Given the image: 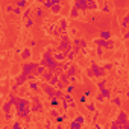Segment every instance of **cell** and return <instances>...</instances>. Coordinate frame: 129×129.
Masks as SVG:
<instances>
[{"mask_svg":"<svg viewBox=\"0 0 129 129\" xmlns=\"http://www.w3.org/2000/svg\"><path fill=\"white\" fill-rule=\"evenodd\" d=\"M127 114L124 112V111H120L118 112V115H117V121H114V123H111V127H123L126 123H127Z\"/></svg>","mask_w":129,"mask_h":129,"instance_id":"1","label":"cell"},{"mask_svg":"<svg viewBox=\"0 0 129 129\" xmlns=\"http://www.w3.org/2000/svg\"><path fill=\"white\" fill-rule=\"evenodd\" d=\"M38 67H40V66H38L37 62H24L23 66H21V72H24V73L30 75V73H35Z\"/></svg>","mask_w":129,"mask_h":129,"instance_id":"2","label":"cell"},{"mask_svg":"<svg viewBox=\"0 0 129 129\" xmlns=\"http://www.w3.org/2000/svg\"><path fill=\"white\" fill-rule=\"evenodd\" d=\"M94 44L96 46H100L103 49H112L114 47V41L112 40H103V38H96L94 40Z\"/></svg>","mask_w":129,"mask_h":129,"instance_id":"3","label":"cell"},{"mask_svg":"<svg viewBox=\"0 0 129 129\" xmlns=\"http://www.w3.org/2000/svg\"><path fill=\"white\" fill-rule=\"evenodd\" d=\"M26 81H29V75L24 73V72H21V73L15 78V85H17V87H21Z\"/></svg>","mask_w":129,"mask_h":129,"instance_id":"4","label":"cell"},{"mask_svg":"<svg viewBox=\"0 0 129 129\" xmlns=\"http://www.w3.org/2000/svg\"><path fill=\"white\" fill-rule=\"evenodd\" d=\"M91 70H93V73H94V78H100V76L105 75V69H102L100 66H97V64H93V66H91Z\"/></svg>","mask_w":129,"mask_h":129,"instance_id":"5","label":"cell"},{"mask_svg":"<svg viewBox=\"0 0 129 129\" xmlns=\"http://www.w3.org/2000/svg\"><path fill=\"white\" fill-rule=\"evenodd\" d=\"M75 8H78L79 11H87V9H90L88 8V3H87V0H75V5H73Z\"/></svg>","mask_w":129,"mask_h":129,"instance_id":"6","label":"cell"},{"mask_svg":"<svg viewBox=\"0 0 129 129\" xmlns=\"http://www.w3.org/2000/svg\"><path fill=\"white\" fill-rule=\"evenodd\" d=\"M66 55H67V52H64V50H58V52H55L53 58H55L58 62H64V61H66Z\"/></svg>","mask_w":129,"mask_h":129,"instance_id":"7","label":"cell"},{"mask_svg":"<svg viewBox=\"0 0 129 129\" xmlns=\"http://www.w3.org/2000/svg\"><path fill=\"white\" fill-rule=\"evenodd\" d=\"M30 108H32V111H34V112H40V111L43 109V106H41V102H40L37 97H34V102H32Z\"/></svg>","mask_w":129,"mask_h":129,"instance_id":"8","label":"cell"},{"mask_svg":"<svg viewBox=\"0 0 129 129\" xmlns=\"http://www.w3.org/2000/svg\"><path fill=\"white\" fill-rule=\"evenodd\" d=\"M20 53H21V59L27 61V59L30 58V55H32V50H30L29 47H24V49H23V50H21Z\"/></svg>","mask_w":129,"mask_h":129,"instance_id":"9","label":"cell"},{"mask_svg":"<svg viewBox=\"0 0 129 129\" xmlns=\"http://www.w3.org/2000/svg\"><path fill=\"white\" fill-rule=\"evenodd\" d=\"M53 76H55V72H52V70H49V69L43 73V79H44L46 82H50V79H52Z\"/></svg>","mask_w":129,"mask_h":129,"instance_id":"10","label":"cell"},{"mask_svg":"<svg viewBox=\"0 0 129 129\" xmlns=\"http://www.w3.org/2000/svg\"><path fill=\"white\" fill-rule=\"evenodd\" d=\"M59 79H61L62 84H69V82H72V81H70V76L67 75V72L62 73V75H59Z\"/></svg>","mask_w":129,"mask_h":129,"instance_id":"11","label":"cell"},{"mask_svg":"<svg viewBox=\"0 0 129 129\" xmlns=\"http://www.w3.org/2000/svg\"><path fill=\"white\" fill-rule=\"evenodd\" d=\"M100 38H103V40H111V32H109V30H102V32H100Z\"/></svg>","mask_w":129,"mask_h":129,"instance_id":"12","label":"cell"},{"mask_svg":"<svg viewBox=\"0 0 129 129\" xmlns=\"http://www.w3.org/2000/svg\"><path fill=\"white\" fill-rule=\"evenodd\" d=\"M127 24H129V14H126V17L121 20V23H120V26L123 27V29H126L127 27Z\"/></svg>","mask_w":129,"mask_h":129,"instance_id":"13","label":"cell"},{"mask_svg":"<svg viewBox=\"0 0 129 129\" xmlns=\"http://www.w3.org/2000/svg\"><path fill=\"white\" fill-rule=\"evenodd\" d=\"M70 17H73V18H78L79 17V9L78 8H72V11H70Z\"/></svg>","mask_w":129,"mask_h":129,"instance_id":"14","label":"cell"},{"mask_svg":"<svg viewBox=\"0 0 129 129\" xmlns=\"http://www.w3.org/2000/svg\"><path fill=\"white\" fill-rule=\"evenodd\" d=\"M87 3H88L90 9H97V2L96 0H87Z\"/></svg>","mask_w":129,"mask_h":129,"instance_id":"15","label":"cell"},{"mask_svg":"<svg viewBox=\"0 0 129 129\" xmlns=\"http://www.w3.org/2000/svg\"><path fill=\"white\" fill-rule=\"evenodd\" d=\"M66 72H67V75H69V76L72 78V76H75V73H76V69H75L73 66H70V67H69V69H67Z\"/></svg>","mask_w":129,"mask_h":129,"instance_id":"16","label":"cell"},{"mask_svg":"<svg viewBox=\"0 0 129 129\" xmlns=\"http://www.w3.org/2000/svg\"><path fill=\"white\" fill-rule=\"evenodd\" d=\"M70 127H75V129H79V127H82V123H79V121H76V120H73V121L70 123Z\"/></svg>","mask_w":129,"mask_h":129,"instance_id":"17","label":"cell"},{"mask_svg":"<svg viewBox=\"0 0 129 129\" xmlns=\"http://www.w3.org/2000/svg\"><path fill=\"white\" fill-rule=\"evenodd\" d=\"M50 11H52L53 14H59V12H61V6H59V5H53V8H52Z\"/></svg>","mask_w":129,"mask_h":129,"instance_id":"18","label":"cell"},{"mask_svg":"<svg viewBox=\"0 0 129 129\" xmlns=\"http://www.w3.org/2000/svg\"><path fill=\"white\" fill-rule=\"evenodd\" d=\"M75 56H76V53H75V52H73V49H72V50L67 53V59H69V61H73V59H75Z\"/></svg>","mask_w":129,"mask_h":129,"instance_id":"19","label":"cell"},{"mask_svg":"<svg viewBox=\"0 0 129 129\" xmlns=\"http://www.w3.org/2000/svg\"><path fill=\"white\" fill-rule=\"evenodd\" d=\"M100 93L106 97V99H109V96H111V91L108 90V88H103V90H100Z\"/></svg>","mask_w":129,"mask_h":129,"instance_id":"20","label":"cell"},{"mask_svg":"<svg viewBox=\"0 0 129 129\" xmlns=\"http://www.w3.org/2000/svg\"><path fill=\"white\" fill-rule=\"evenodd\" d=\"M11 106H12V103H11V102H8V103H5V106H3V111H5V112L8 114V112L11 111Z\"/></svg>","mask_w":129,"mask_h":129,"instance_id":"21","label":"cell"},{"mask_svg":"<svg viewBox=\"0 0 129 129\" xmlns=\"http://www.w3.org/2000/svg\"><path fill=\"white\" fill-rule=\"evenodd\" d=\"M30 11H32L30 8H26V9H24V12H23V18H26V20H27V18H29V14H30Z\"/></svg>","mask_w":129,"mask_h":129,"instance_id":"22","label":"cell"},{"mask_svg":"<svg viewBox=\"0 0 129 129\" xmlns=\"http://www.w3.org/2000/svg\"><path fill=\"white\" fill-rule=\"evenodd\" d=\"M105 85H106V81H100V82H97V88H99V90H103Z\"/></svg>","mask_w":129,"mask_h":129,"instance_id":"23","label":"cell"},{"mask_svg":"<svg viewBox=\"0 0 129 129\" xmlns=\"http://www.w3.org/2000/svg\"><path fill=\"white\" fill-rule=\"evenodd\" d=\"M87 109H88L90 112H94V111H96V106H94V103H88V105H87Z\"/></svg>","mask_w":129,"mask_h":129,"instance_id":"24","label":"cell"},{"mask_svg":"<svg viewBox=\"0 0 129 129\" xmlns=\"http://www.w3.org/2000/svg\"><path fill=\"white\" fill-rule=\"evenodd\" d=\"M26 5H27V0H18V2H17V6H20V8H23Z\"/></svg>","mask_w":129,"mask_h":129,"instance_id":"25","label":"cell"},{"mask_svg":"<svg viewBox=\"0 0 129 129\" xmlns=\"http://www.w3.org/2000/svg\"><path fill=\"white\" fill-rule=\"evenodd\" d=\"M75 120H76V121H79V123H82V124L85 123V118H84L82 115H76V117H75Z\"/></svg>","mask_w":129,"mask_h":129,"instance_id":"26","label":"cell"},{"mask_svg":"<svg viewBox=\"0 0 129 129\" xmlns=\"http://www.w3.org/2000/svg\"><path fill=\"white\" fill-rule=\"evenodd\" d=\"M85 73H87V76H88V78H94V73H93V70H91V69H87V70H85Z\"/></svg>","mask_w":129,"mask_h":129,"instance_id":"27","label":"cell"},{"mask_svg":"<svg viewBox=\"0 0 129 129\" xmlns=\"http://www.w3.org/2000/svg\"><path fill=\"white\" fill-rule=\"evenodd\" d=\"M12 11H14V14H17V15H20V14H21V8H20V6H17V8H14Z\"/></svg>","mask_w":129,"mask_h":129,"instance_id":"28","label":"cell"},{"mask_svg":"<svg viewBox=\"0 0 129 129\" xmlns=\"http://www.w3.org/2000/svg\"><path fill=\"white\" fill-rule=\"evenodd\" d=\"M30 90H34V91H38V85H37L35 82H30Z\"/></svg>","mask_w":129,"mask_h":129,"instance_id":"29","label":"cell"},{"mask_svg":"<svg viewBox=\"0 0 129 129\" xmlns=\"http://www.w3.org/2000/svg\"><path fill=\"white\" fill-rule=\"evenodd\" d=\"M35 12H37V17H43V9H41V8H37Z\"/></svg>","mask_w":129,"mask_h":129,"instance_id":"30","label":"cell"},{"mask_svg":"<svg viewBox=\"0 0 129 129\" xmlns=\"http://www.w3.org/2000/svg\"><path fill=\"white\" fill-rule=\"evenodd\" d=\"M32 24H34V20H32V18H27V21H26V26H27V27H30Z\"/></svg>","mask_w":129,"mask_h":129,"instance_id":"31","label":"cell"},{"mask_svg":"<svg viewBox=\"0 0 129 129\" xmlns=\"http://www.w3.org/2000/svg\"><path fill=\"white\" fill-rule=\"evenodd\" d=\"M120 103H121V100H120V97H115V99H114V105H117V106H120Z\"/></svg>","mask_w":129,"mask_h":129,"instance_id":"32","label":"cell"},{"mask_svg":"<svg viewBox=\"0 0 129 129\" xmlns=\"http://www.w3.org/2000/svg\"><path fill=\"white\" fill-rule=\"evenodd\" d=\"M50 114H52L53 117H59V112H58L56 109H52V111H50Z\"/></svg>","mask_w":129,"mask_h":129,"instance_id":"33","label":"cell"},{"mask_svg":"<svg viewBox=\"0 0 129 129\" xmlns=\"http://www.w3.org/2000/svg\"><path fill=\"white\" fill-rule=\"evenodd\" d=\"M97 55H103V47L97 46Z\"/></svg>","mask_w":129,"mask_h":129,"instance_id":"34","label":"cell"},{"mask_svg":"<svg viewBox=\"0 0 129 129\" xmlns=\"http://www.w3.org/2000/svg\"><path fill=\"white\" fill-rule=\"evenodd\" d=\"M73 90H75V87H73V85H69V87H67V93H72Z\"/></svg>","mask_w":129,"mask_h":129,"instance_id":"35","label":"cell"},{"mask_svg":"<svg viewBox=\"0 0 129 129\" xmlns=\"http://www.w3.org/2000/svg\"><path fill=\"white\" fill-rule=\"evenodd\" d=\"M103 11H105V12H109V6H108V5H105V6H103Z\"/></svg>","mask_w":129,"mask_h":129,"instance_id":"36","label":"cell"},{"mask_svg":"<svg viewBox=\"0 0 129 129\" xmlns=\"http://www.w3.org/2000/svg\"><path fill=\"white\" fill-rule=\"evenodd\" d=\"M12 127H14V129H18V127H20V123H14Z\"/></svg>","mask_w":129,"mask_h":129,"instance_id":"37","label":"cell"},{"mask_svg":"<svg viewBox=\"0 0 129 129\" xmlns=\"http://www.w3.org/2000/svg\"><path fill=\"white\" fill-rule=\"evenodd\" d=\"M103 69H105V70H109V69H111V64H106V66H105Z\"/></svg>","mask_w":129,"mask_h":129,"instance_id":"38","label":"cell"},{"mask_svg":"<svg viewBox=\"0 0 129 129\" xmlns=\"http://www.w3.org/2000/svg\"><path fill=\"white\" fill-rule=\"evenodd\" d=\"M123 38H124V40H127V38H129V32H126V34L123 35Z\"/></svg>","mask_w":129,"mask_h":129,"instance_id":"39","label":"cell"},{"mask_svg":"<svg viewBox=\"0 0 129 129\" xmlns=\"http://www.w3.org/2000/svg\"><path fill=\"white\" fill-rule=\"evenodd\" d=\"M38 2H40V3H44V2H46V0H38Z\"/></svg>","mask_w":129,"mask_h":129,"instance_id":"40","label":"cell"}]
</instances>
